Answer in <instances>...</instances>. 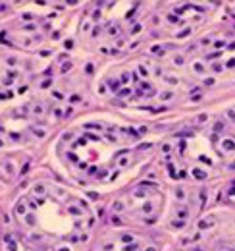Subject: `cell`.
Masks as SVG:
<instances>
[{"mask_svg": "<svg viewBox=\"0 0 235 251\" xmlns=\"http://www.w3.org/2000/svg\"><path fill=\"white\" fill-rule=\"evenodd\" d=\"M175 214H177V218H179V220H187V218H189V209L185 207V205H181V207H177Z\"/></svg>", "mask_w": 235, "mask_h": 251, "instance_id": "6da1fadb", "label": "cell"}, {"mask_svg": "<svg viewBox=\"0 0 235 251\" xmlns=\"http://www.w3.org/2000/svg\"><path fill=\"white\" fill-rule=\"evenodd\" d=\"M222 149L226 151V153H233L235 151V141L233 139H224L222 141Z\"/></svg>", "mask_w": 235, "mask_h": 251, "instance_id": "7a4b0ae2", "label": "cell"}, {"mask_svg": "<svg viewBox=\"0 0 235 251\" xmlns=\"http://www.w3.org/2000/svg\"><path fill=\"white\" fill-rule=\"evenodd\" d=\"M4 242H6V245H8L10 251H18V245H16V242H14V238L10 236V234H6V236H4Z\"/></svg>", "mask_w": 235, "mask_h": 251, "instance_id": "3957f363", "label": "cell"}, {"mask_svg": "<svg viewBox=\"0 0 235 251\" xmlns=\"http://www.w3.org/2000/svg\"><path fill=\"white\" fill-rule=\"evenodd\" d=\"M23 222H25L27 226H31V228H33V226L37 224V218H35V214H33V212H29V214L23 216Z\"/></svg>", "mask_w": 235, "mask_h": 251, "instance_id": "277c9868", "label": "cell"}, {"mask_svg": "<svg viewBox=\"0 0 235 251\" xmlns=\"http://www.w3.org/2000/svg\"><path fill=\"white\" fill-rule=\"evenodd\" d=\"M193 176H195L197 180H206V172L200 170V168H193Z\"/></svg>", "mask_w": 235, "mask_h": 251, "instance_id": "5b68a950", "label": "cell"}, {"mask_svg": "<svg viewBox=\"0 0 235 251\" xmlns=\"http://www.w3.org/2000/svg\"><path fill=\"white\" fill-rule=\"evenodd\" d=\"M212 226H214L212 218H206V220H200L199 222V228H202V230H204V228H212Z\"/></svg>", "mask_w": 235, "mask_h": 251, "instance_id": "8992f818", "label": "cell"}, {"mask_svg": "<svg viewBox=\"0 0 235 251\" xmlns=\"http://www.w3.org/2000/svg\"><path fill=\"white\" fill-rule=\"evenodd\" d=\"M160 99H162V101H172V99H174V93H172V91H162L160 93Z\"/></svg>", "mask_w": 235, "mask_h": 251, "instance_id": "52a82bcc", "label": "cell"}, {"mask_svg": "<svg viewBox=\"0 0 235 251\" xmlns=\"http://www.w3.org/2000/svg\"><path fill=\"white\" fill-rule=\"evenodd\" d=\"M129 162H131V159H129V157H122V159H120V162H118V166H120V168H125Z\"/></svg>", "mask_w": 235, "mask_h": 251, "instance_id": "ba28073f", "label": "cell"}, {"mask_svg": "<svg viewBox=\"0 0 235 251\" xmlns=\"http://www.w3.org/2000/svg\"><path fill=\"white\" fill-rule=\"evenodd\" d=\"M16 212H18V214H23V216H25V214H27V207H23V203H19L18 207H16Z\"/></svg>", "mask_w": 235, "mask_h": 251, "instance_id": "9c48e42d", "label": "cell"}, {"mask_svg": "<svg viewBox=\"0 0 235 251\" xmlns=\"http://www.w3.org/2000/svg\"><path fill=\"white\" fill-rule=\"evenodd\" d=\"M68 211H70V214H75V216L81 214V211H79L77 207H73V205H70V207H68Z\"/></svg>", "mask_w": 235, "mask_h": 251, "instance_id": "30bf717a", "label": "cell"}, {"mask_svg": "<svg viewBox=\"0 0 235 251\" xmlns=\"http://www.w3.org/2000/svg\"><path fill=\"white\" fill-rule=\"evenodd\" d=\"M112 207H114V211H118V212H120V211H123V203H122V201H114V205H112Z\"/></svg>", "mask_w": 235, "mask_h": 251, "instance_id": "8fae6325", "label": "cell"}, {"mask_svg": "<svg viewBox=\"0 0 235 251\" xmlns=\"http://www.w3.org/2000/svg\"><path fill=\"white\" fill-rule=\"evenodd\" d=\"M152 209H154V207H152V203H148V201L143 205V212H152Z\"/></svg>", "mask_w": 235, "mask_h": 251, "instance_id": "7c38bea8", "label": "cell"}, {"mask_svg": "<svg viewBox=\"0 0 235 251\" xmlns=\"http://www.w3.org/2000/svg\"><path fill=\"white\" fill-rule=\"evenodd\" d=\"M122 242L123 243H131V242H133V236H131V234H123V236H122Z\"/></svg>", "mask_w": 235, "mask_h": 251, "instance_id": "4fadbf2b", "label": "cell"}, {"mask_svg": "<svg viewBox=\"0 0 235 251\" xmlns=\"http://www.w3.org/2000/svg\"><path fill=\"white\" fill-rule=\"evenodd\" d=\"M85 128H87V129H95V132H98V129H102V126H98V124H87Z\"/></svg>", "mask_w": 235, "mask_h": 251, "instance_id": "5bb4252c", "label": "cell"}, {"mask_svg": "<svg viewBox=\"0 0 235 251\" xmlns=\"http://www.w3.org/2000/svg\"><path fill=\"white\" fill-rule=\"evenodd\" d=\"M189 33H191V29H183L181 33H177V35H175V37H177V39H185V37H187Z\"/></svg>", "mask_w": 235, "mask_h": 251, "instance_id": "9a60e30c", "label": "cell"}, {"mask_svg": "<svg viewBox=\"0 0 235 251\" xmlns=\"http://www.w3.org/2000/svg\"><path fill=\"white\" fill-rule=\"evenodd\" d=\"M120 85H122L120 81H110V89H112V91H116V93H118V89H120Z\"/></svg>", "mask_w": 235, "mask_h": 251, "instance_id": "2e32d148", "label": "cell"}, {"mask_svg": "<svg viewBox=\"0 0 235 251\" xmlns=\"http://www.w3.org/2000/svg\"><path fill=\"white\" fill-rule=\"evenodd\" d=\"M175 197H177V199H181V201H183V199H185V191H183L181 187H179V189H175Z\"/></svg>", "mask_w": 235, "mask_h": 251, "instance_id": "e0dca14e", "label": "cell"}, {"mask_svg": "<svg viewBox=\"0 0 235 251\" xmlns=\"http://www.w3.org/2000/svg\"><path fill=\"white\" fill-rule=\"evenodd\" d=\"M137 249H139V245H137L135 242H133V245H125L123 247V251H137Z\"/></svg>", "mask_w": 235, "mask_h": 251, "instance_id": "ac0fdd59", "label": "cell"}, {"mask_svg": "<svg viewBox=\"0 0 235 251\" xmlns=\"http://www.w3.org/2000/svg\"><path fill=\"white\" fill-rule=\"evenodd\" d=\"M110 220H112V224H114V226H120V224H122V218H120V216H116V214H114L112 218H110Z\"/></svg>", "mask_w": 235, "mask_h": 251, "instance_id": "d6986e66", "label": "cell"}, {"mask_svg": "<svg viewBox=\"0 0 235 251\" xmlns=\"http://www.w3.org/2000/svg\"><path fill=\"white\" fill-rule=\"evenodd\" d=\"M200 203H202L200 207H204V203H206V191L204 189H200Z\"/></svg>", "mask_w": 235, "mask_h": 251, "instance_id": "ffe728a7", "label": "cell"}, {"mask_svg": "<svg viewBox=\"0 0 235 251\" xmlns=\"http://www.w3.org/2000/svg\"><path fill=\"white\" fill-rule=\"evenodd\" d=\"M52 97L56 99V101H62V99H64V95H62L60 91H52Z\"/></svg>", "mask_w": 235, "mask_h": 251, "instance_id": "44dd1931", "label": "cell"}, {"mask_svg": "<svg viewBox=\"0 0 235 251\" xmlns=\"http://www.w3.org/2000/svg\"><path fill=\"white\" fill-rule=\"evenodd\" d=\"M183 62H185V60H183V56H175L174 58V64H175V66H181Z\"/></svg>", "mask_w": 235, "mask_h": 251, "instance_id": "7402d4cb", "label": "cell"}, {"mask_svg": "<svg viewBox=\"0 0 235 251\" xmlns=\"http://www.w3.org/2000/svg\"><path fill=\"white\" fill-rule=\"evenodd\" d=\"M195 71L197 74H202V71H204V66H202V64H195Z\"/></svg>", "mask_w": 235, "mask_h": 251, "instance_id": "603a6c76", "label": "cell"}, {"mask_svg": "<svg viewBox=\"0 0 235 251\" xmlns=\"http://www.w3.org/2000/svg\"><path fill=\"white\" fill-rule=\"evenodd\" d=\"M70 68H71V62H66L64 66H62V74H66V71L70 70Z\"/></svg>", "mask_w": 235, "mask_h": 251, "instance_id": "cb8c5ba5", "label": "cell"}, {"mask_svg": "<svg viewBox=\"0 0 235 251\" xmlns=\"http://www.w3.org/2000/svg\"><path fill=\"white\" fill-rule=\"evenodd\" d=\"M68 159H70L71 162H77V154L75 153H68Z\"/></svg>", "mask_w": 235, "mask_h": 251, "instance_id": "d4e9b609", "label": "cell"}, {"mask_svg": "<svg viewBox=\"0 0 235 251\" xmlns=\"http://www.w3.org/2000/svg\"><path fill=\"white\" fill-rule=\"evenodd\" d=\"M147 185H148V187H154V182H148V180L147 182H141V187H147Z\"/></svg>", "mask_w": 235, "mask_h": 251, "instance_id": "484cf974", "label": "cell"}, {"mask_svg": "<svg viewBox=\"0 0 235 251\" xmlns=\"http://www.w3.org/2000/svg\"><path fill=\"white\" fill-rule=\"evenodd\" d=\"M93 71H95L93 64H87V66H85V74H93Z\"/></svg>", "mask_w": 235, "mask_h": 251, "instance_id": "4316f807", "label": "cell"}, {"mask_svg": "<svg viewBox=\"0 0 235 251\" xmlns=\"http://www.w3.org/2000/svg\"><path fill=\"white\" fill-rule=\"evenodd\" d=\"M174 228H183V226H185V220H179V222H174Z\"/></svg>", "mask_w": 235, "mask_h": 251, "instance_id": "83f0119b", "label": "cell"}, {"mask_svg": "<svg viewBox=\"0 0 235 251\" xmlns=\"http://www.w3.org/2000/svg\"><path fill=\"white\" fill-rule=\"evenodd\" d=\"M129 95V89H122V91L118 93V97H127Z\"/></svg>", "mask_w": 235, "mask_h": 251, "instance_id": "f1b7e54d", "label": "cell"}, {"mask_svg": "<svg viewBox=\"0 0 235 251\" xmlns=\"http://www.w3.org/2000/svg\"><path fill=\"white\" fill-rule=\"evenodd\" d=\"M150 52H152V54H162V49H160V46H152Z\"/></svg>", "mask_w": 235, "mask_h": 251, "instance_id": "f546056e", "label": "cell"}, {"mask_svg": "<svg viewBox=\"0 0 235 251\" xmlns=\"http://www.w3.org/2000/svg\"><path fill=\"white\" fill-rule=\"evenodd\" d=\"M64 240H66V242H71V243H73V242H77V238H75L73 234H71V236H66Z\"/></svg>", "mask_w": 235, "mask_h": 251, "instance_id": "4dcf8cb0", "label": "cell"}, {"mask_svg": "<svg viewBox=\"0 0 235 251\" xmlns=\"http://www.w3.org/2000/svg\"><path fill=\"white\" fill-rule=\"evenodd\" d=\"M200 160H202V162H204V164H210V166H212V160H210L208 157H204V154L200 157Z\"/></svg>", "mask_w": 235, "mask_h": 251, "instance_id": "1f68e13d", "label": "cell"}, {"mask_svg": "<svg viewBox=\"0 0 235 251\" xmlns=\"http://www.w3.org/2000/svg\"><path fill=\"white\" fill-rule=\"evenodd\" d=\"M174 176L175 178H185V176H187V172H185V170H179L177 174H174Z\"/></svg>", "mask_w": 235, "mask_h": 251, "instance_id": "d6a6232c", "label": "cell"}, {"mask_svg": "<svg viewBox=\"0 0 235 251\" xmlns=\"http://www.w3.org/2000/svg\"><path fill=\"white\" fill-rule=\"evenodd\" d=\"M35 193H41V195H43V193H44V185H37V187H35Z\"/></svg>", "mask_w": 235, "mask_h": 251, "instance_id": "836d02e7", "label": "cell"}, {"mask_svg": "<svg viewBox=\"0 0 235 251\" xmlns=\"http://www.w3.org/2000/svg\"><path fill=\"white\" fill-rule=\"evenodd\" d=\"M166 81H168L170 85H175V83H179V81L175 79V77H166Z\"/></svg>", "mask_w": 235, "mask_h": 251, "instance_id": "e575fe53", "label": "cell"}, {"mask_svg": "<svg viewBox=\"0 0 235 251\" xmlns=\"http://www.w3.org/2000/svg\"><path fill=\"white\" fill-rule=\"evenodd\" d=\"M33 133H35V135H39V137H44V132H43V129H35V128H33Z\"/></svg>", "mask_w": 235, "mask_h": 251, "instance_id": "d590c367", "label": "cell"}, {"mask_svg": "<svg viewBox=\"0 0 235 251\" xmlns=\"http://www.w3.org/2000/svg\"><path fill=\"white\" fill-rule=\"evenodd\" d=\"M222 129H224V124H220V122H218L216 126H214V132H222Z\"/></svg>", "mask_w": 235, "mask_h": 251, "instance_id": "8d00e7d4", "label": "cell"}, {"mask_svg": "<svg viewBox=\"0 0 235 251\" xmlns=\"http://www.w3.org/2000/svg\"><path fill=\"white\" fill-rule=\"evenodd\" d=\"M81 101V97L79 95H73V97H70V102H79Z\"/></svg>", "mask_w": 235, "mask_h": 251, "instance_id": "74e56055", "label": "cell"}, {"mask_svg": "<svg viewBox=\"0 0 235 251\" xmlns=\"http://www.w3.org/2000/svg\"><path fill=\"white\" fill-rule=\"evenodd\" d=\"M131 77V74H123L122 75V83H127V79H129Z\"/></svg>", "mask_w": 235, "mask_h": 251, "instance_id": "f35d334b", "label": "cell"}, {"mask_svg": "<svg viewBox=\"0 0 235 251\" xmlns=\"http://www.w3.org/2000/svg\"><path fill=\"white\" fill-rule=\"evenodd\" d=\"M139 71H141V75H145V77L148 75V71H147V68H145V66H141V68H139Z\"/></svg>", "mask_w": 235, "mask_h": 251, "instance_id": "ab89813d", "label": "cell"}, {"mask_svg": "<svg viewBox=\"0 0 235 251\" xmlns=\"http://www.w3.org/2000/svg\"><path fill=\"white\" fill-rule=\"evenodd\" d=\"M31 240H35V242H39V240H43V236H39V234H31Z\"/></svg>", "mask_w": 235, "mask_h": 251, "instance_id": "60d3db41", "label": "cell"}, {"mask_svg": "<svg viewBox=\"0 0 235 251\" xmlns=\"http://www.w3.org/2000/svg\"><path fill=\"white\" fill-rule=\"evenodd\" d=\"M204 85H214V77H206V79H204Z\"/></svg>", "mask_w": 235, "mask_h": 251, "instance_id": "b9f144b4", "label": "cell"}, {"mask_svg": "<svg viewBox=\"0 0 235 251\" xmlns=\"http://www.w3.org/2000/svg\"><path fill=\"white\" fill-rule=\"evenodd\" d=\"M35 114H43V104H41V106L37 104V106H35Z\"/></svg>", "mask_w": 235, "mask_h": 251, "instance_id": "7bdbcfd3", "label": "cell"}, {"mask_svg": "<svg viewBox=\"0 0 235 251\" xmlns=\"http://www.w3.org/2000/svg\"><path fill=\"white\" fill-rule=\"evenodd\" d=\"M168 21H170V23H177V21H179V19H177V18H175V16H170V18H168Z\"/></svg>", "mask_w": 235, "mask_h": 251, "instance_id": "ee69618b", "label": "cell"}, {"mask_svg": "<svg viewBox=\"0 0 235 251\" xmlns=\"http://www.w3.org/2000/svg\"><path fill=\"white\" fill-rule=\"evenodd\" d=\"M66 49H73V41H66Z\"/></svg>", "mask_w": 235, "mask_h": 251, "instance_id": "f6af8a7d", "label": "cell"}, {"mask_svg": "<svg viewBox=\"0 0 235 251\" xmlns=\"http://www.w3.org/2000/svg\"><path fill=\"white\" fill-rule=\"evenodd\" d=\"M152 147V143H145V145H139V149H150Z\"/></svg>", "mask_w": 235, "mask_h": 251, "instance_id": "bcb514c9", "label": "cell"}, {"mask_svg": "<svg viewBox=\"0 0 235 251\" xmlns=\"http://www.w3.org/2000/svg\"><path fill=\"white\" fill-rule=\"evenodd\" d=\"M139 31H141V25H139V23H137V25L133 27V29H131V33H139Z\"/></svg>", "mask_w": 235, "mask_h": 251, "instance_id": "7dc6e473", "label": "cell"}, {"mask_svg": "<svg viewBox=\"0 0 235 251\" xmlns=\"http://www.w3.org/2000/svg\"><path fill=\"white\" fill-rule=\"evenodd\" d=\"M54 116H56V118H62V110H60V108H56V110H54Z\"/></svg>", "mask_w": 235, "mask_h": 251, "instance_id": "c3c4849f", "label": "cell"}, {"mask_svg": "<svg viewBox=\"0 0 235 251\" xmlns=\"http://www.w3.org/2000/svg\"><path fill=\"white\" fill-rule=\"evenodd\" d=\"M56 251H71V249H70V247H68V245H62V247H58Z\"/></svg>", "mask_w": 235, "mask_h": 251, "instance_id": "681fc988", "label": "cell"}, {"mask_svg": "<svg viewBox=\"0 0 235 251\" xmlns=\"http://www.w3.org/2000/svg\"><path fill=\"white\" fill-rule=\"evenodd\" d=\"M131 79H133V81H137V79H139V75H137V71H131Z\"/></svg>", "mask_w": 235, "mask_h": 251, "instance_id": "f907efd6", "label": "cell"}, {"mask_svg": "<svg viewBox=\"0 0 235 251\" xmlns=\"http://www.w3.org/2000/svg\"><path fill=\"white\" fill-rule=\"evenodd\" d=\"M52 39H54V41L60 39V33H58V31H54V33H52Z\"/></svg>", "mask_w": 235, "mask_h": 251, "instance_id": "816d5d0a", "label": "cell"}, {"mask_svg": "<svg viewBox=\"0 0 235 251\" xmlns=\"http://www.w3.org/2000/svg\"><path fill=\"white\" fill-rule=\"evenodd\" d=\"M191 99H193V101H197V102H199V101H200V99H202V95H193V97H191Z\"/></svg>", "mask_w": 235, "mask_h": 251, "instance_id": "f5cc1de1", "label": "cell"}, {"mask_svg": "<svg viewBox=\"0 0 235 251\" xmlns=\"http://www.w3.org/2000/svg\"><path fill=\"white\" fill-rule=\"evenodd\" d=\"M6 172H10V174L14 172V166H12V164H6Z\"/></svg>", "mask_w": 235, "mask_h": 251, "instance_id": "db71d44e", "label": "cell"}, {"mask_svg": "<svg viewBox=\"0 0 235 251\" xmlns=\"http://www.w3.org/2000/svg\"><path fill=\"white\" fill-rule=\"evenodd\" d=\"M145 251H158L154 245H148V247H145Z\"/></svg>", "mask_w": 235, "mask_h": 251, "instance_id": "11a10c76", "label": "cell"}, {"mask_svg": "<svg viewBox=\"0 0 235 251\" xmlns=\"http://www.w3.org/2000/svg\"><path fill=\"white\" fill-rule=\"evenodd\" d=\"M112 247H114L112 243H106V245H104V251H112Z\"/></svg>", "mask_w": 235, "mask_h": 251, "instance_id": "9f6ffc18", "label": "cell"}, {"mask_svg": "<svg viewBox=\"0 0 235 251\" xmlns=\"http://www.w3.org/2000/svg\"><path fill=\"white\" fill-rule=\"evenodd\" d=\"M214 71H222V66H220V64H214Z\"/></svg>", "mask_w": 235, "mask_h": 251, "instance_id": "6f0895ef", "label": "cell"}, {"mask_svg": "<svg viewBox=\"0 0 235 251\" xmlns=\"http://www.w3.org/2000/svg\"><path fill=\"white\" fill-rule=\"evenodd\" d=\"M27 170H29V164H23V168H21V174H25Z\"/></svg>", "mask_w": 235, "mask_h": 251, "instance_id": "680465c9", "label": "cell"}, {"mask_svg": "<svg viewBox=\"0 0 235 251\" xmlns=\"http://www.w3.org/2000/svg\"><path fill=\"white\" fill-rule=\"evenodd\" d=\"M141 85H143V89H148V91H150V85H148L147 81H143V83H141Z\"/></svg>", "mask_w": 235, "mask_h": 251, "instance_id": "91938a15", "label": "cell"}, {"mask_svg": "<svg viewBox=\"0 0 235 251\" xmlns=\"http://www.w3.org/2000/svg\"><path fill=\"white\" fill-rule=\"evenodd\" d=\"M229 195H235V185H233V187L229 189Z\"/></svg>", "mask_w": 235, "mask_h": 251, "instance_id": "94428289", "label": "cell"}, {"mask_svg": "<svg viewBox=\"0 0 235 251\" xmlns=\"http://www.w3.org/2000/svg\"><path fill=\"white\" fill-rule=\"evenodd\" d=\"M229 49H235V43H231V44H229Z\"/></svg>", "mask_w": 235, "mask_h": 251, "instance_id": "6125c7cd", "label": "cell"}, {"mask_svg": "<svg viewBox=\"0 0 235 251\" xmlns=\"http://www.w3.org/2000/svg\"><path fill=\"white\" fill-rule=\"evenodd\" d=\"M231 168H235V162H231Z\"/></svg>", "mask_w": 235, "mask_h": 251, "instance_id": "be15d7a7", "label": "cell"}, {"mask_svg": "<svg viewBox=\"0 0 235 251\" xmlns=\"http://www.w3.org/2000/svg\"><path fill=\"white\" fill-rule=\"evenodd\" d=\"M2 145H4V143H2V139H0V147H2Z\"/></svg>", "mask_w": 235, "mask_h": 251, "instance_id": "e7e4bbea", "label": "cell"}, {"mask_svg": "<svg viewBox=\"0 0 235 251\" xmlns=\"http://www.w3.org/2000/svg\"><path fill=\"white\" fill-rule=\"evenodd\" d=\"M193 251H202V249H193Z\"/></svg>", "mask_w": 235, "mask_h": 251, "instance_id": "03108f58", "label": "cell"}, {"mask_svg": "<svg viewBox=\"0 0 235 251\" xmlns=\"http://www.w3.org/2000/svg\"><path fill=\"white\" fill-rule=\"evenodd\" d=\"M231 251H235V249H231Z\"/></svg>", "mask_w": 235, "mask_h": 251, "instance_id": "003e7915", "label": "cell"}]
</instances>
